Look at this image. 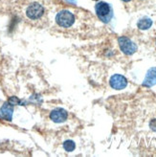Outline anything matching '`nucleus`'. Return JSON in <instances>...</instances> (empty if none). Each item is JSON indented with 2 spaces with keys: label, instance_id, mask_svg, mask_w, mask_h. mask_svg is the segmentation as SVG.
I'll return each mask as SVG.
<instances>
[{
  "label": "nucleus",
  "instance_id": "f257e3e1",
  "mask_svg": "<svg viewBox=\"0 0 156 157\" xmlns=\"http://www.w3.org/2000/svg\"><path fill=\"white\" fill-rule=\"evenodd\" d=\"M45 13L44 7L37 1H32L28 4L25 9V15L26 17L32 21L40 20Z\"/></svg>",
  "mask_w": 156,
  "mask_h": 157
},
{
  "label": "nucleus",
  "instance_id": "f03ea898",
  "mask_svg": "<svg viewBox=\"0 0 156 157\" xmlns=\"http://www.w3.org/2000/svg\"><path fill=\"white\" fill-rule=\"evenodd\" d=\"M95 11L96 14L99 17V19L104 22L108 23L113 17V10L111 6L106 2H99L95 6Z\"/></svg>",
  "mask_w": 156,
  "mask_h": 157
},
{
  "label": "nucleus",
  "instance_id": "7ed1b4c3",
  "mask_svg": "<svg viewBox=\"0 0 156 157\" xmlns=\"http://www.w3.org/2000/svg\"><path fill=\"white\" fill-rule=\"evenodd\" d=\"M56 22L63 28H69L71 27L75 22V17L74 14L69 12L68 10H62L58 13L56 17Z\"/></svg>",
  "mask_w": 156,
  "mask_h": 157
},
{
  "label": "nucleus",
  "instance_id": "20e7f679",
  "mask_svg": "<svg viewBox=\"0 0 156 157\" xmlns=\"http://www.w3.org/2000/svg\"><path fill=\"white\" fill-rule=\"evenodd\" d=\"M118 43L120 46L121 51L124 54L127 55V56H131L134 53H136L138 47L137 45L131 40L130 38L127 36H120L118 38Z\"/></svg>",
  "mask_w": 156,
  "mask_h": 157
},
{
  "label": "nucleus",
  "instance_id": "39448f33",
  "mask_svg": "<svg viewBox=\"0 0 156 157\" xmlns=\"http://www.w3.org/2000/svg\"><path fill=\"white\" fill-rule=\"evenodd\" d=\"M109 84H110L111 87L115 90H122L127 87V78L123 75L115 74L110 78V80H109Z\"/></svg>",
  "mask_w": 156,
  "mask_h": 157
},
{
  "label": "nucleus",
  "instance_id": "423d86ee",
  "mask_svg": "<svg viewBox=\"0 0 156 157\" xmlns=\"http://www.w3.org/2000/svg\"><path fill=\"white\" fill-rule=\"evenodd\" d=\"M67 118H68V112L61 107L55 108L50 113V119L54 123L57 124H61L65 122L67 120Z\"/></svg>",
  "mask_w": 156,
  "mask_h": 157
},
{
  "label": "nucleus",
  "instance_id": "0eeeda50",
  "mask_svg": "<svg viewBox=\"0 0 156 157\" xmlns=\"http://www.w3.org/2000/svg\"><path fill=\"white\" fill-rule=\"evenodd\" d=\"M13 105H11L9 101H6L0 108V119L11 122L13 120Z\"/></svg>",
  "mask_w": 156,
  "mask_h": 157
},
{
  "label": "nucleus",
  "instance_id": "6e6552de",
  "mask_svg": "<svg viewBox=\"0 0 156 157\" xmlns=\"http://www.w3.org/2000/svg\"><path fill=\"white\" fill-rule=\"evenodd\" d=\"M146 87H152L156 84V67L150 68L146 74V78L142 83Z\"/></svg>",
  "mask_w": 156,
  "mask_h": 157
},
{
  "label": "nucleus",
  "instance_id": "1a4fd4ad",
  "mask_svg": "<svg viewBox=\"0 0 156 157\" xmlns=\"http://www.w3.org/2000/svg\"><path fill=\"white\" fill-rule=\"evenodd\" d=\"M151 26H152V20L150 17H143L137 23V27L142 31H146L147 29H150Z\"/></svg>",
  "mask_w": 156,
  "mask_h": 157
},
{
  "label": "nucleus",
  "instance_id": "9d476101",
  "mask_svg": "<svg viewBox=\"0 0 156 157\" xmlns=\"http://www.w3.org/2000/svg\"><path fill=\"white\" fill-rule=\"evenodd\" d=\"M63 148L67 152H71L76 148V144L72 140H67L63 143Z\"/></svg>",
  "mask_w": 156,
  "mask_h": 157
},
{
  "label": "nucleus",
  "instance_id": "9b49d317",
  "mask_svg": "<svg viewBox=\"0 0 156 157\" xmlns=\"http://www.w3.org/2000/svg\"><path fill=\"white\" fill-rule=\"evenodd\" d=\"M8 101H9V103H10L11 105H23L22 101H20L18 98H17V97H11Z\"/></svg>",
  "mask_w": 156,
  "mask_h": 157
},
{
  "label": "nucleus",
  "instance_id": "f8f14e48",
  "mask_svg": "<svg viewBox=\"0 0 156 157\" xmlns=\"http://www.w3.org/2000/svg\"><path fill=\"white\" fill-rule=\"evenodd\" d=\"M150 128L152 131H155L156 132V118L152 119L150 122Z\"/></svg>",
  "mask_w": 156,
  "mask_h": 157
},
{
  "label": "nucleus",
  "instance_id": "ddd939ff",
  "mask_svg": "<svg viewBox=\"0 0 156 157\" xmlns=\"http://www.w3.org/2000/svg\"><path fill=\"white\" fill-rule=\"evenodd\" d=\"M123 1H124V2H128V1H130V0H123Z\"/></svg>",
  "mask_w": 156,
  "mask_h": 157
}]
</instances>
